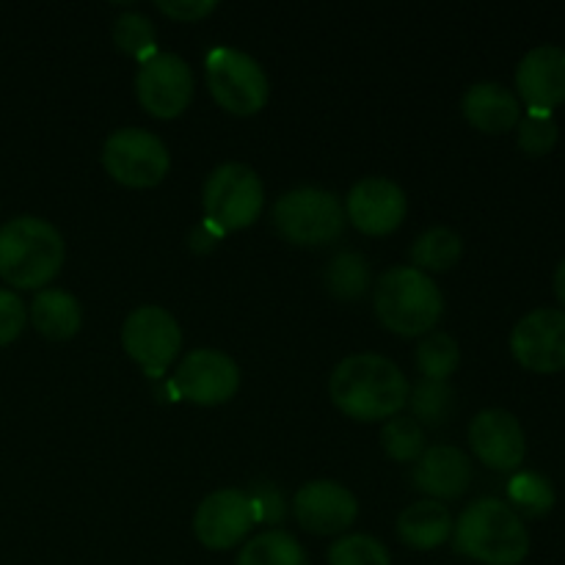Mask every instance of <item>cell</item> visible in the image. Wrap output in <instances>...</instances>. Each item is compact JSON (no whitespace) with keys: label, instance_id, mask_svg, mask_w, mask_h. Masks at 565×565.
I'll return each instance as SVG.
<instances>
[{"label":"cell","instance_id":"obj_5","mask_svg":"<svg viewBox=\"0 0 565 565\" xmlns=\"http://www.w3.org/2000/svg\"><path fill=\"white\" fill-rule=\"evenodd\" d=\"M345 204L334 191L301 185L281 193L274 204V224L290 243L320 246L331 243L345 230Z\"/></svg>","mask_w":565,"mask_h":565},{"label":"cell","instance_id":"obj_22","mask_svg":"<svg viewBox=\"0 0 565 565\" xmlns=\"http://www.w3.org/2000/svg\"><path fill=\"white\" fill-rule=\"evenodd\" d=\"M237 565H309V557L296 535L285 530H265L243 546Z\"/></svg>","mask_w":565,"mask_h":565},{"label":"cell","instance_id":"obj_15","mask_svg":"<svg viewBox=\"0 0 565 565\" xmlns=\"http://www.w3.org/2000/svg\"><path fill=\"white\" fill-rule=\"evenodd\" d=\"M298 524L315 535L345 533L359 516V502L348 486L337 480H309L292 500Z\"/></svg>","mask_w":565,"mask_h":565},{"label":"cell","instance_id":"obj_11","mask_svg":"<svg viewBox=\"0 0 565 565\" xmlns=\"http://www.w3.org/2000/svg\"><path fill=\"white\" fill-rule=\"evenodd\" d=\"M171 386L177 390V395L188 397V401L215 406V403H226L237 392L241 367L230 353L218 351V348H196L177 364Z\"/></svg>","mask_w":565,"mask_h":565},{"label":"cell","instance_id":"obj_9","mask_svg":"<svg viewBox=\"0 0 565 565\" xmlns=\"http://www.w3.org/2000/svg\"><path fill=\"white\" fill-rule=\"evenodd\" d=\"M121 345L147 375H163L182 348V331L174 315L158 303H143L127 315L121 326Z\"/></svg>","mask_w":565,"mask_h":565},{"label":"cell","instance_id":"obj_28","mask_svg":"<svg viewBox=\"0 0 565 565\" xmlns=\"http://www.w3.org/2000/svg\"><path fill=\"white\" fill-rule=\"evenodd\" d=\"M381 445H384L390 458L401 463H412L425 452V430L414 417L395 414L381 428Z\"/></svg>","mask_w":565,"mask_h":565},{"label":"cell","instance_id":"obj_18","mask_svg":"<svg viewBox=\"0 0 565 565\" xmlns=\"http://www.w3.org/2000/svg\"><path fill=\"white\" fill-rule=\"evenodd\" d=\"M472 483V461L452 445H434L414 463V486L428 500H456Z\"/></svg>","mask_w":565,"mask_h":565},{"label":"cell","instance_id":"obj_17","mask_svg":"<svg viewBox=\"0 0 565 565\" xmlns=\"http://www.w3.org/2000/svg\"><path fill=\"white\" fill-rule=\"evenodd\" d=\"M519 97L530 110H546L565 103V50L557 44H539L516 66Z\"/></svg>","mask_w":565,"mask_h":565},{"label":"cell","instance_id":"obj_26","mask_svg":"<svg viewBox=\"0 0 565 565\" xmlns=\"http://www.w3.org/2000/svg\"><path fill=\"white\" fill-rule=\"evenodd\" d=\"M408 403H412V417L417 423L441 425L450 419L452 408H456V392H452L450 381L419 379L408 392Z\"/></svg>","mask_w":565,"mask_h":565},{"label":"cell","instance_id":"obj_13","mask_svg":"<svg viewBox=\"0 0 565 565\" xmlns=\"http://www.w3.org/2000/svg\"><path fill=\"white\" fill-rule=\"evenodd\" d=\"M511 351L522 367L533 373L565 370V312L563 309H533L511 331Z\"/></svg>","mask_w":565,"mask_h":565},{"label":"cell","instance_id":"obj_10","mask_svg":"<svg viewBox=\"0 0 565 565\" xmlns=\"http://www.w3.org/2000/svg\"><path fill=\"white\" fill-rule=\"evenodd\" d=\"M136 94L149 114L174 119L193 99L191 64L177 53H154L138 66Z\"/></svg>","mask_w":565,"mask_h":565},{"label":"cell","instance_id":"obj_4","mask_svg":"<svg viewBox=\"0 0 565 565\" xmlns=\"http://www.w3.org/2000/svg\"><path fill=\"white\" fill-rule=\"evenodd\" d=\"M375 315L390 331L419 337L434 331L445 312V296L430 274L414 265H395L375 281Z\"/></svg>","mask_w":565,"mask_h":565},{"label":"cell","instance_id":"obj_34","mask_svg":"<svg viewBox=\"0 0 565 565\" xmlns=\"http://www.w3.org/2000/svg\"><path fill=\"white\" fill-rule=\"evenodd\" d=\"M158 9L174 20L196 22L207 17L210 11H215V3L213 0H158Z\"/></svg>","mask_w":565,"mask_h":565},{"label":"cell","instance_id":"obj_3","mask_svg":"<svg viewBox=\"0 0 565 565\" xmlns=\"http://www.w3.org/2000/svg\"><path fill=\"white\" fill-rule=\"evenodd\" d=\"M64 237L39 215H17L0 226V276L11 287L36 290L64 265Z\"/></svg>","mask_w":565,"mask_h":565},{"label":"cell","instance_id":"obj_24","mask_svg":"<svg viewBox=\"0 0 565 565\" xmlns=\"http://www.w3.org/2000/svg\"><path fill=\"white\" fill-rule=\"evenodd\" d=\"M326 287L342 301L362 298L370 287V265L364 254L340 252L326 268Z\"/></svg>","mask_w":565,"mask_h":565},{"label":"cell","instance_id":"obj_6","mask_svg":"<svg viewBox=\"0 0 565 565\" xmlns=\"http://www.w3.org/2000/svg\"><path fill=\"white\" fill-rule=\"evenodd\" d=\"M202 204L207 221L215 230H246L263 213V180H259V174L248 163H237V160L221 163L204 180Z\"/></svg>","mask_w":565,"mask_h":565},{"label":"cell","instance_id":"obj_29","mask_svg":"<svg viewBox=\"0 0 565 565\" xmlns=\"http://www.w3.org/2000/svg\"><path fill=\"white\" fill-rule=\"evenodd\" d=\"M114 42L121 53L132 55L138 61L152 58L154 50V25L141 11H125L114 22Z\"/></svg>","mask_w":565,"mask_h":565},{"label":"cell","instance_id":"obj_31","mask_svg":"<svg viewBox=\"0 0 565 565\" xmlns=\"http://www.w3.org/2000/svg\"><path fill=\"white\" fill-rule=\"evenodd\" d=\"M561 130L552 114L546 110H530L524 119H519V147L530 158H544L555 149Z\"/></svg>","mask_w":565,"mask_h":565},{"label":"cell","instance_id":"obj_2","mask_svg":"<svg viewBox=\"0 0 565 565\" xmlns=\"http://www.w3.org/2000/svg\"><path fill=\"white\" fill-rule=\"evenodd\" d=\"M456 552L483 565H519L530 552L522 516L497 497H480L452 524Z\"/></svg>","mask_w":565,"mask_h":565},{"label":"cell","instance_id":"obj_32","mask_svg":"<svg viewBox=\"0 0 565 565\" xmlns=\"http://www.w3.org/2000/svg\"><path fill=\"white\" fill-rule=\"evenodd\" d=\"M28 309L14 290H0V345L17 340L25 329Z\"/></svg>","mask_w":565,"mask_h":565},{"label":"cell","instance_id":"obj_33","mask_svg":"<svg viewBox=\"0 0 565 565\" xmlns=\"http://www.w3.org/2000/svg\"><path fill=\"white\" fill-rule=\"evenodd\" d=\"M252 497L254 513H257V522H279L285 516V497L276 489L274 483H254L252 491H246Z\"/></svg>","mask_w":565,"mask_h":565},{"label":"cell","instance_id":"obj_27","mask_svg":"<svg viewBox=\"0 0 565 565\" xmlns=\"http://www.w3.org/2000/svg\"><path fill=\"white\" fill-rule=\"evenodd\" d=\"M461 348L445 331H428L417 345V367L423 379L447 381L458 370Z\"/></svg>","mask_w":565,"mask_h":565},{"label":"cell","instance_id":"obj_1","mask_svg":"<svg viewBox=\"0 0 565 565\" xmlns=\"http://www.w3.org/2000/svg\"><path fill=\"white\" fill-rule=\"evenodd\" d=\"M412 384L392 359L381 353H351L329 379V395L340 412L359 423L390 419L408 403Z\"/></svg>","mask_w":565,"mask_h":565},{"label":"cell","instance_id":"obj_23","mask_svg":"<svg viewBox=\"0 0 565 565\" xmlns=\"http://www.w3.org/2000/svg\"><path fill=\"white\" fill-rule=\"evenodd\" d=\"M463 254V241L456 230L450 226H428L423 235L414 241L412 246V259L414 268L419 270H447L461 259Z\"/></svg>","mask_w":565,"mask_h":565},{"label":"cell","instance_id":"obj_19","mask_svg":"<svg viewBox=\"0 0 565 565\" xmlns=\"http://www.w3.org/2000/svg\"><path fill=\"white\" fill-rule=\"evenodd\" d=\"M461 110L469 125L478 127L480 132H508L522 119V105L519 97L497 81H480L467 88L461 99Z\"/></svg>","mask_w":565,"mask_h":565},{"label":"cell","instance_id":"obj_16","mask_svg":"<svg viewBox=\"0 0 565 565\" xmlns=\"http://www.w3.org/2000/svg\"><path fill=\"white\" fill-rule=\"evenodd\" d=\"M469 445L472 452L497 472H511L527 456V439L524 428L505 408H486L469 425Z\"/></svg>","mask_w":565,"mask_h":565},{"label":"cell","instance_id":"obj_14","mask_svg":"<svg viewBox=\"0 0 565 565\" xmlns=\"http://www.w3.org/2000/svg\"><path fill=\"white\" fill-rule=\"evenodd\" d=\"M408 210L406 191L390 177H362L345 199V215L367 235H390L403 224Z\"/></svg>","mask_w":565,"mask_h":565},{"label":"cell","instance_id":"obj_7","mask_svg":"<svg viewBox=\"0 0 565 565\" xmlns=\"http://www.w3.org/2000/svg\"><path fill=\"white\" fill-rule=\"evenodd\" d=\"M207 86L215 103L237 116H252L263 110L270 94L263 64L235 47H215L207 55Z\"/></svg>","mask_w":565,"mask_h":565},{"label":"cell","instance_id":"obj_20","mask_svg":"<svg viewBox=\"0 0 565 565\" xmlns=\"http://www.w3.org/2000/svg\"><path fill=\"white\" fill-rule=\"evenodd\" d=\"M452 513L439 500H419L397 516V535L414 550H436L452 535Z\"/></svg>","mask_w":565,"mask_h":565},{"label":"cell","instance_id":"obj_35","mask_svg":"<svg viewBox=\"0 0 565 565\" xmlns=\"http://www.w3.org/2000/svg\"><path fill=\"white\" fill-rule=\"evenodd\" d=\"M555 292H557V298H561V303L565 307V259L561 265H557V270H555Z\"/></svg>","mask_w":565,"mask_h":565},{"label":"cell","instance_id":"obj_21","mask_svg":"<svg viewBox=\"0 0 565 565\" xmlns=\"http://www.w3.org/2000/svg\"><path fill=\"white\" fill-rule=\"evenodd\" d=\"M31 323L50 340H70L83 326V307L72 292L47 287L31 303Z\"/></svg>","mask_w":565,"mask_h":565},{"label":"cell","instance_id":"obj_30","mask_svg":"<svg viewBox=\"0 0 565 565\" xmlns=\"http://www.w3.org/2000/svg\"><path fill=\"white\" fill-rule=\"evenodd\" d=\"M329 565H392V555L367 533H348L329 550Z\"/></svg>","mask_w":565,"mask_h":565},{"label":"cell","instance_id":"obj_12","mask_svg":"<svg viewBox=\"0 0 565 565\" xmlns=\"http://www.w3.org/2000/svg\"><path fill=\"white\" fill-rule=\"evenodd\" d=\"M257 524L252 497L237 489H218L199 502L193 513V533L207 550H232Z\"/></svg>","mask_w":565,"mask_h":565},{"label":"cell","instance_id":"obj_8","mask_svg":"<svg viewBox=\"0 0 565 565\" xmlns=\"http://www.w3.org/2000/svg\"><path fill=\"white\" fill-rule=\"evenodd\" d=\"M103 166L127 188H152L169 174L171 154L160 136L143 127H119L105 138Z\"/></svg>","mask_w":565,"mask_h":565},{"label":"cell","instance_id":"obj_25","mask_svg":"<svg viewBox=\"0 0 565 565\" xmlns=\"http://www.w3.org/2000/svg\"><path fill=\"white\" fill-rule=\"evenodd\" d=\"M508 500L519 516L541 519L555 508V489H552L550 478L539 472H519L513 475L508 483Z\"/></svg>","mask_w":565,"mask_h":565}]
</instances>
